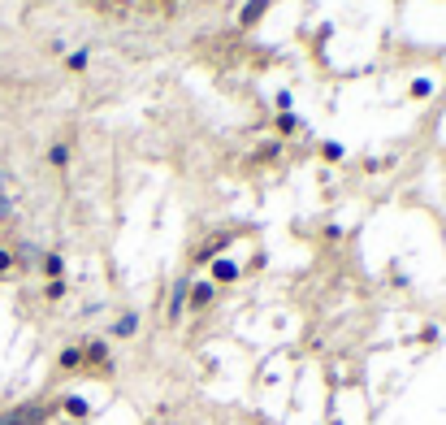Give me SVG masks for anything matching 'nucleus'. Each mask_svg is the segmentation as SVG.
Segmentation results:
<instances>
[{
  "label": "nucleus",
  "mask_w": 446,
  "mask_h": 425,
  "mask_svg": "<svg viewBox=\"0 0 446 425\" xmlns=\"http://www.w3.org/2000/svg\"><path fill=\"white\" fill-rule=\"evenodd\" d=\"M160 5H165V9H174V0H160Z\"/></svg>",
  "instance_id": "17"
},
{
  "label": "nucleus",
  "mask_w": 446,
  "mask_h": 425,
  "mask_svg": "<svg viewBox=\"0 0 446 425\" xmlns=\"http://www.w3.org/2000/svg\"><path fill=\"white\" fill-rule=\"evenodd\" d=\"M48 165L66 170V165H70V143H52V148H48Z\"/></svg>",
  "instance_id": "10"
},
{
  "label": "nucleus",
  "mask_w": 446,
  "mask_h": 425,
  "mask_svg": "<svg viewBox=\"0 0 446 425\" xmlns=\"http://www.w3.org/2000/svg\"><path fill=\"white\" fill-rule=\"evenodd\" d=\"M187 287L191 282H178L174 295H170V322H182V312H187Z\"/></svg>",
  "instance_id": "6"
},
{
  "label": "nucleus",
  "mask_w": 446,
  "mask_h": 425,
  "mask_svg": "<svg viewBox=\"0 0 446 425\" xmlns=\"http://www.w3.org/2000/svg\"><path fill=\"white\" fill-rule=\"evenodd\" d=\"M230 247H234V243H230ZM230 247L221 252L217 260H208V278L217 282V291H221V287H234V282L247 274V265H243V260H234V252H230Z\"/></svg>",
  "instance_id": "1"
},
{
  "label": "nucleus",
  "mask_w": 446,
  "mask_h": 425,
  "mask_svg": "<svg viewBox=\"0 0 446 425\" xmlns=\"http://www.w3.org/2000/svg\"><path fill=\"white\" fill-rule=\"evenodd\" d=\"M412 96H416V100H429V96H433V83H429V78H416V83H412Z\"/></svg>",
  "instance_id": "15"
},
{
  "label": "nucleus",
  "mask_w": 446,
  "mask_h": 425,
  "mask_svg": "<svg viewBox=\"0 0 446 425\" xmlns=\"http://www.w3.org/2000/svg\"><path fill=\"white\" fill-rule=\"evenodd\" d=\"M212 304H217V282L212 278H199V282L187 287V308L191 312H208Z\"/></svg>",
  "instance_id": "3"
},
{
  "label": "nucleus",
  "mask_w": 446,
  "mask_h": 425,
  "mask_svg": "<svg viewBox=\"0 0 446 425\" xmlns=\"http://www.w3.org/2000/svg\"><path fill=\"white\" fill-rule=\"evenodd\" d=\"M83 369L87 374H113V356H108L104 339H87L83 343Z\"/></svg>",
  "instance_id": "2"
},
{
  "label": "nucleus",
  "mask_w": 446,
  "mask_h": 425,
  "mask_svg": "<svg viewBox=\"0 0 446 425\" xmlns=\"http://www.w3.org/2000/svg\"><path fill=\"white\" fill-rule=\"evenodd\" d=\"M256 156H260V161H273V156H277V143H264V148H260Z\"/></svg>",
  "instance_id": "16"
},
{
  "label": "nucleus",
  "mask_w": 446,
  "mask_h": 425,
  "mask_svg": "<svg viewBox=\"0 0 446 425\" xmlns=\"http://www.w3.org/2000/svg\"><path fill=\"white\" fill-rule=\"evenodd\" d=\"M61 295H66V278H57V282H48V287H43V299H52V304H57Z\"/></svg>",
  "instance_id": "14"
},
{
  "label": "nucleus",
  "mask_w": 446,
  "mask_h": 425,
  "mask_svg": "<svg viewBox=\"0 0 446 425\" xmlns=\"http://www.w3.org/2000/svg\"><path fill=\"white\" fill-rule=\"evenodd\" d=\"M43 274H48V282H57V278H66V260H61L57 252H48V256H43Z\"/></svg>",
  "instance_id": "8"
},
{
  "label": "nucleus",
  "mask_w": 446,
  "mask_h": 425,
  "mask_svg": "<svg viewBox=\"0 0 446 425\" xmlns=\"http://www.w3.org/2000/svg\"><path fill=\"white\" fill-rule=\"evenodd\" d=\"M113 334H118V339H135V334H139V312H122L118 326H113Z\"/></svg>",
  "instance_id": "7"
},
{
  "label": "nucleus",
  "mask_w": 446,
  "mask_h": 425,
  "mask_svg": "<svg viewBox=\"0 0 446 425\" xmlns=\"http://www.w3.org/2000/svg\"><path fill=\"white\" fill-rule=\"evenodd\" d=\"M165 425H174V421H165Z\"/></svg>",
  "instance_id": "18"
},
{
  "label": "nucleus",
  "mask_w": 446,
  "mask_h": 425,
  "mask_svg": "<svg viewBox=\"0 0 446 425\" xmlns=\"http://www.w3.org/2000/svg\"><path fill=\"white\" fill-rule=\"evenodd\" d=\"M269 5H273V0H247V9H243V18H239V22H243V26H256V22H260V14H264Z\"/></svg>",
  "instance_id": "9"
},
{
  "label": "nucleus",
  "mask_w": 446,
  "mask_h": 425,
  "mask_svg": "<svg viewBox=\"0 0 446 425\" xmlns=\"http://www.w3.org/2000/svg\"><path fill=\"white\" fill-rule=\"evenodd\" d=\"M299 130V118L295 113H282V118H277V135H295Z\"/></svg>",
  "instance_id": "13"
},
{
  "label": "nucleus",
  "mask_w": 446,
  "mask_h": 425,
  "mask_svg": "<svg viewBox=\"0 0 446 425\" xmlns=\"http://www.w3.org/2000/svg\"><path fill=\"white\" fill-rule=\"evenodd\" d=\"M61 412L74 416V421H87V416H91V404H87L83 395H61Z\"/></svg>",
  "instance_id": "4"
},
{
  "label": "nucleus",
  "mask_w": 446,
  "mask_h": 425,
  "mask_svg": "<svg viewBox=\"0 0 446 425\" xmlns=\"http://www.w3.org/2000/svg\"><path fill=\"white\" fill-rule=\"evenodd\" d=\"M87 61H91V57H87V48H78V52H70V57H66V66H70L74 74H83V70H87Z\"/></svg>",
  "instance_id": "12"
},
{
  "label": "nucleus",
  "mask_w": 446,
  "mask_h": 425,
  "mask_svg": "<svg viewBox=\"0 0 446 425\" xmlns=\"http://www.w3.org/2000/svg\"><path fill=\"white\" fill-rule=\"evenodd\" d=\"M14 270H18V256H14L9 247H0V282H5V278H9Z\"/></svg>",
  "instance_id": "11"
},
{
  "label": "nucleus",
  "mask_w": 446,
  "mask_h": 425,
  "mask_svg": "<svg viewBox=\"0 0 446 425\" xmlns=\"http://www.w3.org/2000/svg\"><path fill=\"white\" fill-rule=\"evenodd\" d=\"M57 369H61V374H78V369H83V343L66 347V352L57 356Z\"/></svg>",
  "instance_id": "5"
}]
</instances>
